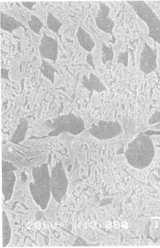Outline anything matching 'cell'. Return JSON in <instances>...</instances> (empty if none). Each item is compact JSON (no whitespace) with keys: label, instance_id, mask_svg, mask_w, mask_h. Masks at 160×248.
Here are the masks:
<instances>
[{"label":"cell","instance_id":"1","mask_svg":"<svg viewBox=\"0 0 160 248\" xmlns=\"http://www.w3.org/2000/svg\"><path fill=\"white\" fill-rule=\"evenodd\" d=\"M138 17L147 24L149 36L160 44V20L151 9L144 1H128Z\"/></svg>","mask_w":160,"mask_h":248},{"label":"cell","instance_id":"2","mask_svg":"<svg viewBox=\"0 0 160 248\" xmlns=\"http://www.w3.org/2000/svg\"><path fill=\"white\" fill-rule=\"evenodd\" d=\"M39 50L41 57L55 62L58 56V42L54 38L44 34Z\"/></svg>","mask_w":160,"mask_h":248},{"label":"cell","instance_id":"3","mask_svg":"<svg viewBox=\"0 0 160 248\" xmlns=\"http://www.w3.org/2000/svg\"><path fill=\"white\" fill-rule=\"evenodd\" d=\"M110 9L105 4L100 3V10L96 17L97 27L103 31L111 34L114 26V21L108 17Z\"/></svg>","mask_w":160,"mask_h":248},{"label":"cell","instance_id":"4","mask_svg":"<svg viewBox=\"0 0 160 248\" xmlns=\"http://www.w3.org/2000/svg\"><path fill=\"white\" fill-rule=\"evenodd\" d=\"M156 51L145 44L141 55V70L149 73L156 67Z\"/></svg>","mask_w":160,"mask_h":248},{"label":"cell","instance_id":"5","mask_svg":"<svg viewBox=\"0 0 160 248\" xmlns=\"http://www.w3.org/2000/svg\"><path fill=\"white\" fill-rule=\"evenodd\" d=\"M21 27L24 28V25L21 22L17 21L16 18L8 14L1 11V29L11 33L14 30L18 29Z\"/></svg>","mask_w":160,"mask_h":248},{"label":"cell","instance_id":"6","mask_svg":"<svg viewBox=\"0 0 160 248\" xmlns=\"http://www.w3.org/2000/svg\"><path fill=\"white\" fill-rule=\"evenodd\" d=\"M76 37L81 45L86 51L91 52L95 46V43L90 35L81 27H79L76 33Z\"/></svg>","mask_w":160,"mask_h":248},{"label":"cell","instance_id":"7","mask_svg":"<svg viewBox=\"0 0 160 248\" xmlns=\"http://www.w3.org/2000/svg\"><path fill=\"white\" fill-rule=\"evenodd\" d=\"M83 84L84 87L88 89L91 91H92V89H94L97 92H100L104 89V86L102 85L98 78L95 75H93L92 73L91 74L90 80L87 79L86 76H84Z\"/></svg>","mask_w":160,"mask_h":248},{"label":"cell","instance_id":"8","mask_svg":"<svg viewBox=\"0 0 160 248\" xmlns=\"http://www.w3.org/2000/svg\"><path fill=\"white\" fill-rule=\"evenodd\" d=\"M40 69L44 75L49 79L51 82H54V73L56 71L54 68L49 63L43 60H42V65L40 67Z\"/></svg>","mask_w":160,"mask_h":248},{"label":"cell","instance_id":"9","mask_svg":"<svg viewBox=\"0 0 160 248\" xmlns=\"http://www.w3.org/2000/svg\"><path fill=\"white\" fill-rule=\"evenodd\" d=\"M47 24L48 27L55 33L58 34L62 24L51 13H48L47 16Z\"/></svg>","mask_w":160,"mask_h":248},{"label":"cell","instance_id":"10","mask_svg":"<svg viewBox=\"0 0 160 248\" xmlns=\"http://www.w3.org/2000/svg\"><path fill=\"white\" fill-rule=\"evenodd\" d=\"M28 24L31 30L37 34H40L41 29L44 26L41 21L37 16L34 15L31 16V20L28 22Z\"/></svg>","mask_w":160,"mask_h":248},{"label":"cell","instance_id":"11","mask_svg":"<svg viewBox=\"0 0 160 248\" xmlns=\"http://www.w3.org/2000/svg\"><path fill=\"white\" fill-rule=\"evenodd\" d=\"M103 63H105L107 61H111L113 59L114 57V53L113 50V48L111 47H108L104 43L103 44Z\"/></svg>","mask_w":160,"mask_h":248},{"label":"cell","instance_id":"12","mask_svg":"<svg viewBox=\"0 0 160 248\" xmlns=\"http://www.w3.org/2000/svg\"><path fill=\"white\" fill-rule=\"evenodd\" d=\"M22 4L25 7H26V8H28V9H30V10H31V7H33V6L34 5V4H35V2H34V3H33V2H23L22 3Z\"/></svg>","mask_w":160,"mask_h":248},{"label":"cell","instance_id":"13","mask_svg":"<svg viewBox=\"0 0 160 248\" xmlns=\"http://www.w3.org/2000/svg\"><path fill=\"white\" fill-rule=\"evenodd\" d=\"M114 227L115 228H116V229L119 228V227H120V223H119L118 222H114Z\"/></svg>","mask_w":160,"mask_h":248},{"label":"cell","instance_id":"14","mask_svg":"<svg viewBox=\"0 0 160 248\" xmlns=\"http://www.w3.org/2000/svg\"><path fill=\"white\" fill-rule=\"evenodd\" d=\"M122 227L124 229H127L128 228V224L126 222H122Z\"/></svg>","mask_w":160,"mask_h":248},{"label":"cell","instance_id":"15","mask_svg":"<svg viewBox=\"0 0 160 248\" xmlns=\"http://www.w3.org/2000/svg\"><path fill=\"white\" fill-rule=\"evenodd\" d=\"M106 227L107 228H111L112 227V223L110 222H108L106 223Z\"/></svg>","mask_w":160,"mask_h":248},{"label":"cell","instance_id":"16","mask_svg":"<svg viewBox=\"0 0 160 248\" xmlns=\"http://www.w3.org/2000/svg\"><path fill=\"white\" fill-rule=\"evenodd\" d=\"M90 226H91V227H92L93 229H94V228H96V223L95 222H91V223H90Z\"/></svg>","mask_w":160,"mask_h":248},{"label":"cell","instance_id":"17","mask_svg":"<svg viewBox=\"0 0 160 248\" xmlns=\"http://www.w3.org/2000/svg\"><path fill=\"white\" fill-rule=\"evenodd\" d=\"M35 227L37 228V229H40L41 228V223H39V222H37V223H35Z\"/></svg>","mask_w":160,"mask_h":248},{"label":"cell","instance_id":"18","mask_svg":"<svg viewBox=\"0 0 160 248\" xmlns=\"http://www.w3.org/2000/svg\"><path fill=\"white\" fill-rule=\"evenodd\" d=\"M28 227L29 229H32L33 227V224L32 223H31V222L28 223Z\"/></svg>","mask_w":160,"mask_h":248}]
</instances>
